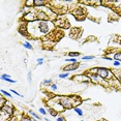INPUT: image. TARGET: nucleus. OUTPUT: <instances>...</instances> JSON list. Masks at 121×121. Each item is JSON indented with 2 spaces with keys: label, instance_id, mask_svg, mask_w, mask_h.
<instances>
[{
  "label": "nucleus",
  "instance_id": "obj_15",
  "mask_svg": "<svg viewBox=\"0 0 121 121\" xmlns=\"http://www.w3.org/2000/svg\"><path fill=\"white\" fill-rule=\"evenodd\" d=\"M23 47L25 49H27V50H33V46H32L29 42H25V43H23Z\"/></svg>",
  "mask_w": 121,
  "mask_h": 121
},
{
  "label": "nucleus",
  "instance_id": "obj_26",
  "mask_svg": "<svg viewBox=\"0 0 121 121\" xmlns=\"http://www.w3.org/2000/svg\"><path fill=\"white\" fill-rule=\"evenodd\" d=\"M120 63L121 62H119V61H113V65H114L115 67H118L120 65Z\"/></svg>",
  "mask_w": 121,
  "mask_h": 121
},
{
  "label": "nucleus",
  "instance_id": "obj_28",
  "mask_svg": "<svg viewBox=\"0 0 121 121\" xmlns=\"http://www.w3.org/2000/svg\"><path fill=\"white\" fill-rule=\"evenodd\" d=\"M56 120H57V121H65L64 117H62V116H60V117H57V118H56Z\"/></svg>",
  "mask_w": 121,
  "mask_h": 121
},
{
  "label": "nucleus",
  "instance_id": "obj_1",
  "mask_svg": "<svg viewBox=\"0 0 121 121\" xmlns=\"http://www.w3.org/2000/svg\"><path fill=\"white\" fill-rule=\"evenodd\" d=\"M33 25L35 26L38 36L47 35L53 28V23L51 21H37L36 23H33Z\"/></svg>",
  "mask_w": 121,
  "mask_h": 121
},
{
  "label": "nucleus",
  "instance_id": "obj_2",
  "mask_svg": "<svg viewBox=\"0 0 121 121\" xmlns=\"http://www.w3.org/2000/svg\"><path fill=\"white\" fill-rule=\"evenodd\" d=\"M58 104L62 107V109L65 110L73 109V107H75L73 99L70 96H60V97H58Z\"/></svg>",
  "mask_w": 121,
  "mask_h": 121
},
{
  "label": "nucleus",
  "instance_id": "obj_18",
  "mask_svg": "<svg viewBox=\"0 0 121 121\" xmlns=\"http://www.w3.org/2000/svg\"><path fill=\"white\" fill-rule=\"evenodd\" d=\"M65 62H69V63H78V59L77 58H66L65 59Z\"/></svg>",
  "mask_w": 121,
  "mask_h": 121
},
{
  "label": "nucleus",
  "instance_id": "obj_27",
  "mask_svg": "<svg viewBox=\"0 0 121 121\" xmlns=\"http://www.w3.org/2000/svg\"><path fill=\"white\" fill-rule=\"evenodd\" d=\"M50 87H51L52 90H54V91H55V90H57V84H52Z\"/></svg>",
  "mask_w": 121,
  "mask_h": 121
},
{
  "label": "nucleus",
  "instance_id": "obj_32",
  "mask_svg": "<svg viewBox=\"0 0 121 121\" xmlns=\"http://www.w3.org/2000/svg\"><path fill=\"white\" fill-rule=\"evenodd\" d=\"M82 121H84V120H82Z\"/></svg>",
  "mask_w": 121,
  "mask_h": 121
},
{
  "label": "nucleus",
  "instance_id": "obj_10",
  "mask_svg": "<svg viewBox=\"0 0 121 121\" xmlns=\"http://www.w3.org/2000/svg\"><path fill=\"white\" fill-rule=\"evenodd\" d=\"M113 60L114 61H119V62H121V51H119V52H116V53H114L113 54Z\"/></svg>",
  "mask_w": 121,
  "mask_h": 121
},
{
  "label": "nucleus",
  "instance_id": "obj_9",
  "mask_svg": "<svg viewBox=\"0 0 121 121\" xmlns=\"http://www.w3.org/2000/svg\"><path fill=\"white\" fill-rule=\"evenodd\" d=\"M1 80H3V81H6V82H9V83H12V84H16V83H17V81L13 80L12 78H10V76L7 75V73H2V75H1Z\"/></svg>",
  "mask_w": 121,
  "mask_h": 121
},
{
  "label": "nucleus",
  "instance_id": "obj_12",
  "mask_svg": "<svg viewBox=\"0 0 121 121\" xmlns=\"http://www.w3.org/2000/svg\"><path fill=\"white\" fill-rule=\"evenodd\" d=\"M28 114H29L32 118H35V119H37V120H42V117H40L39 115H37L35 112H33L32 110H29V111H28Z\"/></svg>",
  "mask_w": 121,
  "mask_h": 121
},
{
  "label": "nucleus",
  "instance_id": "obj_17",
  "mask_svg": "<svg viewBox=\"0 0 121 121\" xmlns=\"http://www.w3.org/2000/svg\"><path fill=\"white\" fill-rule=\"evenodd\" d=\"M0 91H1V93H2V94H3L4 96H6V97H9V98H12V97H13V96H12V94L7 92L6 90H4V89H1V90H0Z\"/></svg>",
  "mask_w": 121,
  "mask_h": 121
},
{
  "label": "nucleus",
  "instance_id": "obj_11",
  "mask_svg": "<svg viewBox=\"0 0 121 121\" xmlns=\"http://www.w3.org/2000/svg\"><path fill=\"white\" fill-rule=\"evenodd\" d=\"M73 112L76 113L78 116H80V117H83L84 116V112H83V110L82 109H80L79 107H75L73 108Z\"/></svg>",
  "mask_w": 121,
  "mask_h": 121
},
{
  "label": "nucleus",
  "instance_id": "obj_31",
  "mask_svg": "<svg viewBox=\"0 0 121 121\" xmlns=\"http://www.w3.org/2000/svg\"><path fill=\"white\" fill-rule=\"evenodd\" d=\"M45 121H51V120L49 119V118H47V117H46V118H45Z\"/></svg>",
  "mask_w": 121,
  "mask_h": 121
},
{
  "label": "nucleus",
  "instance_id": "obj_29",
  "mask_svg": "<svg viewBox=\"0 0 121 121\" xmlns=\"http://www.w3.org/2000/svg\"><path fill=\"white\" fill-rule=\"evenodd\" d=\"M117 79L119 80V82H121V71H119V73H117Z\"/></svg>",
  "mask_w": 121,
  "mask_h": 121
},
{
  "label": "nucleus",
  "instance_id": "obj_5",
  "mask_svg": "<svg viewBox=\"0 0 121 121\" xmlns=\"http://www.w3.org/2000/svg\"><path fill=\"white\" fill-rule=\"evenodd\" d=\"M23 20H25L26 22H29V23H32V22H37L38 21V18H37V15L36 13L34 12H28L24 15L23 17Z\"/></svg>",
  "mask_w": 121,
  "mask_h": 121
},
{
  "label": "nucleus",
  "instance_id": "obj_19",
  "mask_svg": "<svg viewBox=\"0 0 121 121\" xmlns=\"http://www.w3.org/2000/svg\"><path fill=\"white\" fill-rule=\"evenodd\" d=\"M52 82H53V80L52 79H46L43 81V85H52Z\"/></svg>",
  "mask_w": 121,
  "mask_h": 121
},
{
  "label": "nucleus",
  "instance_id": "obj_6",
  "mask_svg": "<svg viewBox=\"0 0 121 121\" xmlns=\"http://www.w3.org/2000/svg\"><path fill=\"white\" fill-rule=\"evenodd\" d=\"M80 67V63H70V64L68 65H65L64 67L62 68V70L64 71V73H70V71H75L77 69H79Z\"/></svg>",
  "mask_w": 121,
  "mask_h": 121
},
{
  "label": "nucleus",
  "instance_id": "obj_24",
  "mask_svg": "<svg viewBox=\"0 0 121 121\" xmlns=\"http://www.w3.org/2000/svg\"><path fill=\"white\" fill-rule=\"evenodd\" d=\"M101 58H103L104 60H108V61H112L113 60L112 57H107V56H104V57H101ZM113 61H114V60H113Z\"/></svg>",
  "mask_w": 121,
  "mask_h": 121
},
{
  "label": "nucleus",
  "instance_id": "obj_25",
  "mask_svg": "<svg viewBox=\"0 0 121 121\" xmlns=\"http://www.w3.org/2000/svg\"><path fill=\"white\" fill-rule=\"evenodd\" d=\"M39 113H40V114H43V115H46L47 114V111L43 108H39Z\"/></svg>",
  "mask_w": 121,
  "mask_h": 121
},
{
  "label": "nucleus",
  "instance_id": "obj_16",
  "mask_svg": "<svg viewBox=\"0 0 121 121\" xmlns=\"http://www.w3.org/2000/svg\"><path fill=\"white\" fill-rule=\"evenodd\" d=\"M93 59H95V56H93V55H87V56L82 57V60H84V61H88V60H93Z\"/></svg>",
  "mask_w": 121,
  "mask_h": 121
},
{
  "label": "nucleus",
  "instance_id": "obj_3",
  "mask_svg": "<svg viewBox=\"0 0 121 121\" xmlns=\"http://www.w3.org/2000/svg\"><path fill=\"white\" fill-rule=\"evenodd\" d=\"M97 75L103 80H109L110 78H113V77H114L113 71L108 67H98L97 68Z\"/></svg>",
  "mask_w": 121,
  "mask_h": 121
},
{
  "label": "nucleus",
  "instance_id": "obj_22",
  "mask_svg": "<svg viewBox=\"0 0 121 121\" xmlns=\"http://www.w3.org/2000/svg\"><path fill=\"white\" fill-rule=\"evenodd\" d=\"M9 90H10V92H12V93H13V94H16L17 96H20V97H23V95H21L20 93H18V92L16 91L15 89H9Z\"/></svg>",
  "mask_w": 121,
  "mask_h": 121
},
{
  "label": "nucleus",
  "instance_id": "obj_4",
  "mask_svg": "<svg viewBox=\"0 0 121 121\" xmlns=\"http://www.w3.org/2000/svg\"><path fill=\"white\" fill-rule=\"evenodd\" d=\"M1 112H3L5 114L9 115L10 117H13V114H15V107H13L9 101H6L4 106L1 108Z\"/></svg>",
  "mask_w": 121,
  "mask_h": 121
},
{
  "label": "nucleus",
  "instance_id": "obj_23",
  "mask_svg": "<svg viewBox=\"0 0 121 121\" xmlns=\"http://www.w3.org/2000/svg\"><path fill=\"white\" fill-rule=\"evenodd\" d=\"M36 62H37V65H42L43 63V58H38L36 60Z\"/></svg>",
  "mask_w": 121,
  "mask_h": 121
},
{
  "label": "nucleus",
  "instance_id": "obj_13",
  "mask_svg": "<svg viewBox=\"0 0 121 121\" xmlns=\"http://www.w3.org/2000/svg\"><path fill=\"white\" fill-rule=\"evenodd\" d=\"M24 5H25V7H34V0H26L25 2H24Z\"/></svg>",
  "mask_w": 121,
  "mask_h": 121
},
{
  "label": "nucleus",
  "instance_id": "obj_8",
  "mask_svg": "<svg viewBox=\"0 0 121 121\" xmlns=\"http://www.w3.org/2000/svg\"><path fill=\"white\" fill-rule=\"evenodd\" d=\"M47 4H49V1H45V0H34V7L35 9L45 7Z\"/></svg>",
  "mask_w": 121,
  "mask_h": 121
},
{
  "label": "nucleus",
  "instance_id": "obj_14",
  "mask_svg": "<svg viewBox=\"0 0 121 121\" xmlns=\"http://www.w3.org/2000/svg\"><path fill=\"white\" fill-rule=\"evenodd\" d=\"M67 55L70 58H76V57H79L81 55V53H79V52H68Z\"/></svg>",
  "mask_w": 121,
  "mask_h": 121
},
{
  "label": "nucleus",
  "instance_id": "obj_21",
  "mask_svg": "<svg viewBox=\"0 0 121 121\" xmlns=\"http://www.w3.org/2000/svg\"><path fill=\"white\" fill-rule=\"evenodd\" d=\"M19 121H32V118L31 117H28V116H22L21 119Z\"/></svg>",
  "mask_w": 121,
  "mask_h": 121
},
{
  "label": "nucleus",
  "instance_id": "obj_30",
  "mask_svg": "<svg viewBox=\"0 0 121 121\" xmlns=\"http://www.w3.org/2000/svg\"><path fill=\"white\" fill-rule=\"evenodd\" d=\"M27 78H28V81L31 82V71H29L28 73V76H27Z\"/></svg>",
  "mask_w": 121,
  "mask_h": 121
},
{
  "label": "nucleus",
  "instance_id": "obj_7",
  "mask_svg": "<svg viewBox=\"0 0 121 121\" xmlns=\"http://www.w3.org/2000/svg\"><path fill=\"white\" fill-rule=\"evenodd\" d=\"M36 15H37L38 21H50V16L47 13L43 12V10H37Z\"/></svg>",
  "mask_w": 121,
  "mask_h": 121
},
{
  "label": "nucleus",
  "instance_id": "obj_20",
  "mask_svg": "<svg viewBox=\"0 0 121 121\" xmlns=\"http://www.w3.org/2000/svg\"><path fill=\"white\" fill-rule=\"evenodd\" d=\"M58 77L60 79H66V78L69 77V73H59Z\"/></svg>",
  "mask_w": 121,
  "mask_h": 121
}]
</instances>
